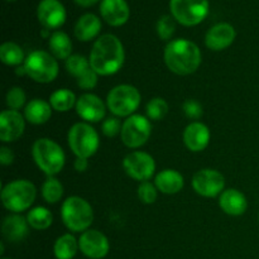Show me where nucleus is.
Listing matches in <instances>:
<instances>
[{"label": "nucleus", "instance_id": "nucleus-22", "mask_svg": "<svg viewBox=\"0 0 259 259\" xmlns=\"http://www.w3.org/2000/svg\"><path fill=\"white\" fill-rule=\"evenodd\" d=\"M154 185L157 190L162 194L174 195L177 194L184 187V176L176 169H163L154 179Z\"/></svg>", "mask_w": 259, "mask_h": 259}, {"label": "nucleus", "instance_id": "nucleus-26", "mask_svg": "<svg viewBox=\"0 0 259 259\" xmlns=\"http://www.w3.org/2000/svg\"><path fill=\"white\" fill-rule=\"evenodd\" d=\"M80 249L78 242L76 238L71 234H63L56 240L53 252L57 259H72Z\"/></svg>", "mask_w": 259, "mask_h": 259}, {"label": "nucleus", "instance_id": "nucleus-44", "mask_svg": "<svg viewBox=\"0 0 259 259\" xmlns=\"http://www.w3.org/2000/svg\"><path fill=\"white\" fill-rule=\"evenodd\" d=\"M3 259H10V258H3Z\"/></svg>", "mask_w": 259, "mask_h": 259}, {"label": "nucleus", "instance_id": "nucleus-35", "mask_svg": "<svg viewBox=\"0 0 259 259\" xmlns=\"http://www.w3.org/2000/svg\"><path fill=\"white\" fill-rule=\"evenodd\" d=\"M158 190H157L156 185L151 184L149 181L141 182L138 187V197L143 204L151 205L156 202L157 196H158Z\"/></svg>", "mask_w": 259, "mask_h": 259}, {"label": "nucleus", "instance_id": "nucleus-18", "mask_svg": "<svg viewBox=\"0 0 259 259\" xmlns=\"http://www.w3.org/2000/svg\"><path fill=\"white\" fill-rule=\"evenodd\" d=\"M101 17L108 24L120 27L129 19V7L125 0H103L100 4Z\"/></svg>", "mask_w": 259, "mask_h": 259}, {"label": "nucleus", "instance_id": "nucleus-3", "mask_svg": "<svg viewBox=\"0 0 259 259\" xmlns=\"http://www.w3.org/2000/svg\"><path fill=\"white\" fill-rule=\"evenodd\" d=\"M32 156L35 164L47 176H55L62 171L66 156L58 143L50 138H39L33 143Z\"/></svg>", "mask_w": 259, "mask_h": 259}, {"label": "nucleus", "instance_id": "nucleus-13", "mask_svg": "<svg viewBox=\"0 0 259 259\" xmlns=\"http://www.w3.org/2000/svg\"><path fill=\"white\" fill-rule=\"evenodd\" d=\"M78 247L82 254L90 259H103L110 249L108 238L95 229H89L81 234Z\"/></svg>", "mask_w": 259, "mask_h": 259}, {"label": "nucleus", "instance_id": "nucleus-42", "mask_svg": "<svg viewBox=\"0 0 259 259\" xmlns=\"http://www.w3.org/2000/svg\"><path fill=\"white\" fill-rule=\"evenodd\" d=\"M0 253H4V244H3V243H0Z\"/></svg>", "mask_w": 259, "mask_h": 259}, {"label": "nucleus", "instance_id": "nucleus-19", "mask_svg": "<svg viewBox=\"0 0 259 259\" xmlns=\"http://www.w3.org/2000/svg\"><path fill=\"white\" fill-rule=\"evenodd\" d=\"M184 142L191 152L204 151L210 142L209 128L200 121H192L185 129Z\"/></svg>", "mask_w": 259, "mask_h": 259}, {"label": "nucleus", "instance_id": "nucleus-30", "mask_svg": "<svg viewBox=\"0 0 259 259\" xmlns=\"http://www.w3.org/2000/svg\"><path fill=\"white\" fill-rule=\"evenodd\" d=\"M63 195V186L55 176H48L42 185V196L48 204H56Z\"/></svg>", "mask_w": 259, "mask_h": 259}, {"label": "nucleus", "instance_id": "nucleus-16", "mask_svg": "<svg viewBox=\"0 0 259 259\" xmlns=\"http://www.w3.org/2000/svg\"><path fill=\"white\" fill-rule=\"evenodd\" d=\"M76 113L88 123H98L105 116L106 105L94 94H82L76 103Z\"/></svg>", "mask_w": 259, "mask_h": 259}, {"label": "nucleus", "instance_id": "nucleus-11", "mask_svg": "<svg viewBox=\"0 0 259 259\" xmlns=\"http://www.w3.org/2000/svg\"><path fill=\"white\" fill-rule=\"evenodd\" d=\"M124 171L129 177L137 181L146 182L152 179L156 171V162L151 154L146 152H132L123 161Z\"/></svg>", "mask_w": 259, "mask_h": 259}, {"label": "nucleus", "instance_id": "nucleus-39", "mask_svg": "<svg viewBox=\"0 0 259 259\" xmlns=\"http://www.w3.org/2000/svg\"><path fill=\"white\" fill-rule=\"evenodd\" d=\"M13 162H14V153H13V151L8 148V147L3 146L0 148V163L3 166H10Z\"/></svg>", "mask_w": 259, "mask_h": 259}, {"label": "nucleus", "instance_id": "nucleus-2", "mask_svg": "<svg viewBox=\"0 0 259 259\" xmlns=\"http://www.w3.org/2000/svg\"><path fill=\"white\" fill-rule=\"evenodd\" d=\"M164 62L176 75H190L201 65V51L191 40L175 39L164 48Z\"/></svg>", "mask_w": 259, "mask_h": 259}, {"label": "nucleus", "instance_id": "nucleus-12", "mask_svg": "<svg viewBox=\"0 0 259 259\" xmlns=\"http://www.w3.org/2000/svg\"><path fill=\"white\" fill-rule=\"evenodd\" d=\"M191 184L200 196L215 197L222 195L225 186V179L217 169L204 168L194 175Z\"/></svg>", "mask_w": 259, "mask_h": 259}, {"label": "nucleus", "instance_id": "nucleus-43", "mask_svg": "<svg viewBox=\"0 0 259 259\" xmlns=\"http://www.w3.org/2000/svg\"><path fill=\"white\" fill-rule=\"evenodd\" d=\"M8 2H14V0H8Z\"/></svg>", "mask_w": 259, "mask_h": 259}, {"label": "nucleus", "instance_id": "nucleus-34", "mask_svg": "<svg viewBox=\"0 0 259 259\" xmlns=\"http://www.w3.org/2000/svg\"><path fill=\"white\" fill-rule=\"evenodd\" d=\"M175 30H176V24H175V20L172 19V17L163 15V17L159 18V20L157 22V33L162 40L171 39Z\"/></svg>", "mask_w": 259, "mask_h": 259}, {"label": "nucleus", "instance_id": "nucleus-23", "mask_svg": "<svg viewBox=\"0 0 259 259\" xmlns=\"http://www.w3.org/2000/svg\"><path fill=\"white\" fill-rule=\"evenodd\" d=\"M52 116V106L42 99H33L25 105L24 118L34 125H40L50 120Z\"/></svg>", "mask_w": 259, "mask_h": 259}, {"label": "nucleus", "instance_id": "nucleus-7", "mask_svg": "<svg viewBox=\"0 0 259 259\" xmlns=\"http://www.w3.org/2000/svg\"><path fill=\"white\" fill-rule=\"evenodd\" d=\"M27 76L39 83L52 82L58 75V62L46 51H33L25 57L24 63Z\"/></svg>", "mask_w": 259, "mask_h": 259}, {"label": "nucleus", "instance_id": "nucleus-1", "mask_svg": "<svg viewBox=\"0 0 259 259\" xmlns=\"http://www.w3.org/2000/svg\"><path fill=\"white\" fill-rule=\"evenodd\" d=\"M125 53L120 39L114 34H104L96 39L90 53V66L98 75L110 76L124 65Z\"/></svg>", "mask_w": 259, "mask_h": 259}, {"label": "nucleus", "instance_id": "nucleus-37", "mask_svg": "<svg viewBox=\"0 0 259 259\" xmlns=\"http://www.w3.org/2000/svg\"><path fill=\"white\" fill-rule=\"evenodd\" d=\"M98 73L93 70V68H89L86 72H83L77 80L78 88L83 89V90H91V89L95 88L98 85Z\"/></svg>", "mask_w": 259, "mask_h": 259}, {"label": "nucleus", "instance_id": "nucleus-6", "mask_svg": "<svg viewBox=\"0 0 259 259\" xmlns=\"http://www.w3.org/2000/svg\"><path fill=\"white\" fill-rule=\"evenodd\" d=\"M68 146L76 157L90 158L100 146L98 132L89 123H76L68 131Z\"/></svg>", "mask_w": 259, "mask_h": 259}, {"label": "nucleus", "instance_id": "nucleus-32", "mask_svg": "<svg viewBox=\"0 0 259 259\" xmlns=\"http://www.w3.org/2000/svg\"><path fill=\"white\" fill-rule=\"evenodd\" d=\"M146 110L149 120H162L168 113V104L164 99L154 98L147 104Z\"/></svg>", "mask_w": 259, "mask_h": 259}, {"label": "nucleus", "instance_id": "nucleus-14", "mask_svg": "<svg viewBox=\"0 0 259 259\" xmlns=\"http://www.w3.org/2000/svg\"><path fill=\"white\" fill-rule=\"evenodd\" d=\"M25 120L18 110H3L0 114V139L4 143H12L23 136Z\"/></svg>", "mask_w": 259, "mask_h": 259}, {"label": "nucleus", "instance_id": "nucleus-10", "mask_svg": "<svg viewBox=\"0 0 259 259\" xmlns=\"http://www.w3.org/2000/svg\"><path fill=\"white\" fill-rule=\"evenodd\" d=\"M152 133V124L147 116L133 114L124 120L121 126V142L128 148L144 146Z\"/></svg>", "mask_w": 259, "mask_h": 259}, {"label": "nucleus", "instance_id": "nucleus-29", "mask_svg": "<svg viewBox=\"0 0 259 259\" xmlns=\"http://www.w3.org/2000/svg\"><path fill=\"white\" fill-rule=\"evenodd\" d=\"M28 224L35 230H46L52 225V214L47 207L38 206L30 210L27 214Z\"/></svg>", "mask_w": 259, "mask_h": 259}, {"label": "nucleus", "instance_id": "nucleus-17", "mask_svg": "<svg viewBox=\"0 0 259 259\" xmlns=\"http://www.w3.org/2000/svg\"><path fill=\"white\" fill-rule=\"evenodd\" d=\"M237 32L229 23H219L210 28L205 37V45L211 51H223L232 46L235 40Z\"/></svg>", "mask_w": 259, "mask_h": 259}, {"label": "nucleus", "instance_id": "nucleus-33", "mask_svg": "<svg viewBox=\"0 0 259 259\" xmlns=\"http://www.w3.org/2000/svg\"><path fill=\"white\" fill-rule=\"evenodd\" d=\"M7 105L12 110H19L24 106L27 96H25L24 90L22 88H12L7 94Z\"/></svg>", "mask_w": 259, "mask_h": 259}, {"label": "nucleus", "instance_id": "nucleus-20", "mask_svg": "<svg viewBox=\"0 0 259 259\" xmlns=\"http://www.w3.org/2000/svg\"><path fill=\"white\" fill-rule=\"evenodd\" d=\"M219 206L223 211L232 217L243 215L247 210L248 202L244 195L237 189H228L219 197Z\"/></svg>", "mask_w": 259, "mask_h": 259}, {"label": "nucleus", "instance_id": "nucleus-36", "mask_svg": "<svg viewBox=\"0 0 259 259\" xmlns=\"http://www.w3.org/2000/svg\"><path fill=\"white\" fill-rule=\"evenodd\" d=\"M182 109H184L185 115L189 119H192V120H199L202 116V113H204L201 104L196 100H191V99L185 101Z\"/></svg>", "mask_w": 259, "mask_h": 259}, {"label": "nucleus", "instance_id": "nucleus-24", "mask_svg": "<svg viewBox=\"0 0 259 259\" xmlns=\"http://www.w3.org/2000/svg\"><path fill=\"white\" fill-rule=\"evenodd\" d=\"M101 30V22L95 14H85L75 25V35L81 42H89L98 37Z\"/></svg>", "mask_w": 259, "mask_h": 259}, {"label": "nucleus", "instance_id": "nucleus-9", "mask_svg": "<svg viewBox=\"0 0 259 259\" xmlns=\"http://www.w3.org/2000/svg\"><path fill=\"white\" fill-rule=\"evenodd\" d=\"M172 17L186 27L197 25L209 14L207 0H171L169 2Z\"/></svg>", "mask_w": 259, "mask_h": 259}, {"label": "nucleus", "instance_id": "nucleus-40", "mask_svg": "<svg viewBox=\"0 0 259 259\" xmlns=\"http://www.w3.org/2000/svg\"><path fill=\"white\" fill-rule=\"evenodd\" d=\"M89 158H81V157H76L75 161V169L77 172H85L89 167Z\"/></svg>", "mask_w": 259, "mask_h": 259}, {"label": "nucleus", "instance_id": "nucleus-31", "mask_svg": "<svg viewBox=\"0 0 259 259\" xmlns=\"http://www.w3.org/2000/svg\"><path fill=\"white\" fill-rule=\"evenodd\" d=\"M90 61L80 55H72L66 60V70L73 77L78 78L83 72L90 68Z\"/></svg>", "mask_w": 259, "mask_h": 259}, {"label": "nucleus", "instance_id": "nucleus-38", "mask_svg": "<svg viewBox=\"0 0 259 259\" xmlns=\"http://www.w3.org/2000/svg\"><path fill=\"white\" fill-rule=\"evenodd\" d=\"M121 126H123V124L120 123L118 118H108L106 120H104L101 131H103L104 136L111 138V137H115L119 133H121Z\"/></svg>", "mask_w": 259, "mask_h": 259}, {"label": "nucleus", "instance_id": "nucleus-8", "mask_svg": "<svg viewBox=\"0 0 259 259\" xmlns=\"http://www.w3.org/2000/svg\"><path fill=\"white\" fill-rule=\"evenodd\" d=\"M141 94L132 85H118L110 90L106 98V106L116 116H131L141 105Z\"/></svg>", "mask_w": 259, "mask_h": 259}, {"label": "nucleus", "instance_id": "nucleus-21", "mask_svg": "<svg viewBox=\"0 0 259 259\" xmlns=\"http://www.w3.org/2000/svg\"><path fill=\"white\" fill-rule=\"evenodd\" d=\"M28 228H29V224H28L27 218L19 214H13L4 219L2 232L5 239L13 243H18L25 239V237L28 235Z\"/></svg>", "mask_w": 259, "mask_h": 259}, {"label": "nucleus", "instance_id": "nucleus-15", "mask_svg": "<svg viewBox=\"0 0 259 259\" xmlns=\"http://www.w3.org/2000/svg\"><path fill=\"white\" fill-rule=\"evenodd\" d=\"M37 17L46 29H57L66 20L65 7L58 0H42L37 8Z\"/></svg>", "mask_w": 259, "mask_h": 259}, {"label": "nucleus", "instance_id": "nucleus-41", "mask_svg": "<svg viewBox=\"0 0 259 259\" xmlns=\"http://www.w3.org/2000/svg\"><path fill=\"white\" fill-rule=\"evenodd\" d=\"M99 0H75V3L77 5H80V7H83V8H88V7H91V5H94L95 3H98Z\"/></svg>", "mask_w": 259, "mask_h": 259}, {"label": "nucleus", "instance_id": "nucleus-27", "mask_svg": "<svg viewBox=\"0 0 259 259\" xmlns=\"http://www.w3.org/2000/svg\"><path fill=\"white\" fill-rule=\"evenodd\" d=\"M77 99L75 94L68 89H60L56 90L52 95L50 96V104L53 110L60 111V113H66L71 110L73 106H76Z\"/></svg>", "mask_w": 259, "mask_h": 259}, {"label": "nucleus", "instance_id": "nucleus-4", "mask_svg": "<svg viewBox=\"0 0 259 259\" xmlns=\"http://www.w3.org/2000/svg\"><path fill=\"white\" fill-rule=\"evenodd\" d=\"M61 218L68 230L75 233L86 232L94 220V211L91 205L85 199L71 196L63 201L61 206Z\"/></svg>", "mask_w": 259, "mask_h": 259}, {"label": "nucleus", "instance_id": "nucleus-28", "mask_svg": "<svg viewBox=\"0 0 259 259\" xmlns=\"http://www.w3.org/2000/svg\"><path fill=\"white\" fill-rule=\"evenodd\" d=\"M0 60L4 65L20 66L25 61L24 52L17 43L5 42L0 47Z\"/></svg>", "mask_w": 259, "mask_h": 259}, {"label": "nucleus", "instance_id": "nucleus-5", "mask_svg": "<svg viewBox=\"0 0 259 259\" xmlns=\"http://www.w3.org/2000/svg\"><path fill=\"white\" fill-rule=\"evenodd\" d=\"M37 196V189L28 180H15L2 190V201L7 210L19 214L32 206Z\"/></svg>", "mask_w": 259, "mask_h": 259}, {"label": "nucleus", "instance_id": "nucleus-25", "mask_svg": "<svg viewBox=\"0 0 259 259\" xmlns=\"http://www.w3.org/2000/svg\"><path fill=\"white\" fill-rule=\"evenodd\" d=\"M48 46H50L51 53L55 58L57 60H67L72 52V42H71L70 37L66 34L65 32H57L53 33L50 37V42H48Z\"/></svg>", "mask_w": 259, "mask_h": 259}]
</instances>
